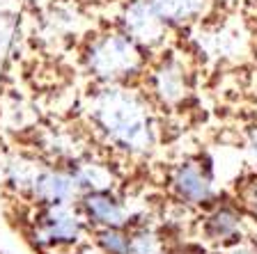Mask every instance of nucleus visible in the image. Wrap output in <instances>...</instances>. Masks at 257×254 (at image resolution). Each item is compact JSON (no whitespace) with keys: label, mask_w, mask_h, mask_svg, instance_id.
<instances>
[{"label":"nucleus","mask_w":257,"mask_h":254,"mask_svg":"<svg viewBox=\"0 0 257 254\" xmlns=\"http://www.w3.org/2000/svg\"><path fill=\"white\" fill-rule=\"evenodd\" d=\"M78 195L80 190L67 165L39 163L23 197L35 206H58V204H76Z\"/></svg>","instance_id":"nucleus-5"},{"label":"nucleus","mask_w":257,"mask_h":254,"mask_svg":"<svg viewBox=\"0 0 257 254\" xmlns=\"http://www.w3.org/2000/svg\"><path fill=\"white\" fill-rule=\"evenodd\" d=\"M248 151H250L252 163L257 165V128L250 133V138H248Z\"/></svg>","instance_id":"nucleus-16"},{"label":"nucleus","mask_w":257,"mask_h":254,"mask_svg":"<svg viewBox=\"0 0 257 254\" xmlns=\"http://www.w3.org/2000/svg\"><path fill=\"white\" fill-rule=\"evenodd\" d=\"M161 21H186L202 10L204 0H150Z\"/></svg>","instance_id":"nucleus-13"},{"label":"nucleus","mask_w":257,"mask_h":254,"mask_svg":"<svg viewBox=\"0 0 257 254\" xmlns=\"http://www.w3.org/2000/svg\"><path fill=\"white\" fill-rule=\"evenodd\" d=\"M87 229L76 204L35 206L28 217L26 240L39 254H62L78 247L85 240Z\"/></svg>","instance_id":"nucleus-2"},{"label":"nucleus","mask_w":257,"mask_h":254,"mask_svg":"<svg viewBox=\"0 0 257 254\" xmlns=\"http://www.w3.org/2000/svg\"><path fill=\"white\" fill-rule=\"evenodd\" d=\"M163 254H184V252H172V249H168V252H163Z\"/></svg>","instance_id":"nucleus-17"},{"label":"nucleus","mask_w":257,"mask_h":254,"mask_svg":"<svg viewBox=\"0 0 257 254\" xmlns=\"http://www.w3.org/2000/svg\"><path fill=\"white\" fill-rule=\"evenodd\" d=\"M128 254H163L168 252V243L163 233L147 222L128 224Z\"/></svg>","instance_id":"nucleus-11"},{"label":"nucleus","mask_w":257,"mask_h":254,"mask_svg":"<svg viewBox=\"0 0 257 254\" xmlns=\"http://www.w3.org/2000/svg\"><path fill=\"white\" fill-rule=\"evenodd\" d=\"M67 167H69V172L74 174V181L80 192L108 190V188H112V172L106 165L78 158V160H74V163H69Z\"/></svg>","instance_id":"nucleus-10"},{"label":"nucleus","mask_w":257,"mask_h":254,"mask_svg":"<svg viewBox=\"0 0 257 254\" xmlns=\"http://www.w3.org/2000/svg\"><path fill=\"white\" fill-rule=\"evenodd\" d=\"M92 240L103 254H128L126 227H96L92 229Z\"/></svg>","instance_id":"nucleus-14"},{"label":"nucleus","mask_w":257,"mask_h":254,"mask_svg":"<svg viewBox=\"0 0 257 254\" xmlns=\"http://www.w3.org/2000/svg\"><path fill=\"white\" fill-rule=\"evenodd\" d=\"M152 92L163 106H177L186 96V78L175 60H168L152 74Z\"/></svg>","instance_id":"nucleus-8"},{"label":"nucleus","mask_w":257,"mask_h":254,"mask_svg":"<svg viewBox=\"0 0 257 254\" xmlns=\"http://www.w3.org/2000/svg\"><path fill=\"white\" fill-rule=\"evenodd\" d=\"M200 231L207 240L218 245H232L239 243L246 233V220H243V211L234 201H218L216 199L211 206L207 208L202 222H200Z\"/></svg>","instance_id":"nucleus-7"},{"label":"nucleus","mask_w":257,"mask_h":254,"mask_svg":"<svg viewBox=\"0 0 257 254\" xmlns=\"http://www.w3.org/2000/svg\"><path fill=\"white\" fill-rule=\"evenodd\" d=\"M76 208H78V213L83 215V220L90 229L128 227L136 220L128 204L115 192V188L80 192L78 199H76Z\"/></svg>","instance_id":"nucleus-6"},{"label":"nucleus","mask_w":257,"mask_h":254,"mask_svg":"<svg viewBox=\"0 0 257 254\" xmlns=\"http://www.w3.org/2000/svg\"><path fill=\"white\" fill-rule=\"evenodd\" d=\"M126 28L131 39L138 44H145V46H154L163 37L159 14L152 10V5H145V3H136V5L128 7Z\"/></svg>","instance_id":"nucleus-9"},{"label":"nucleus","mask_w":257,"mask_h":254,"mask_svg":"<svg viewBox=\"0 0 257 254\" xmlns=\"http://www.w3.org/2000/svg\"><path fill=\"white\" fill-rule=\"evenodd\" d=\"M140 64V51L134 39L112 35L101 42H96L87 53V69L99 80L106 83H117V80L131 78L138 74Z\"/></svg>","instance_id":"nucleus-3"},{"label":"nucleus","mask_w":257,"mask_h":254,"mask_svg":"<svg viewBox=\"0 0 257 254\" xmlns=\"http://www.w3.org/2000/svg\"><path fill=\"white\" fill-rule=\"evenodd\" d=\"M241 197V206L248 208L252 215H257V179H252L250 183L243 185V190L239 192Z\"/></svg>","instance_id":"nucleus-15"},{"label":"nucleus","mask_w":257,"mask_h":254,"mask_svg":"<svg viewBox=\"0 0 257 254\" xmlns=\"http://www.w3.org/2000/svg\"><path fill=\"white\" fill-rule=\"evenodd\" d=\"M87 117L101 140L131 158H145L156 147V126L147 101L134 90L110 85L90 99Z\"/></svg>","instance_id":"nucleus-1"},{"label":"nucleus","mask_w":257,"mask_h":254,"mask_svg":"<svg viewBox=\"0 0 257 254\" xmlns=\"http://www.w3.org/2000/svg\"><path fill=\"white\" fill-rule=\"evenodd\" d=\"M37 167H39V163L35 158H28L23 154H14L3 165V179H5L10 190H14L19 197H23Z\"/></svg>","instance_id":"nucleus-12"},{"label":"nucleus","mask_w":257,"mask_h":254,"mask_svg":"<svg viewBox=\"0 0 257 254\" xmlns=\"http://www.w3.org/2000/svg\"><path fill=\"white\" fill-rule=\"evenodd\" d=\"M168 188L182 206L209 208L218 199L214 167L202 160H182L168 172Z\"/></svg>","instance_id":"nucleus-4"}]
</instances>
